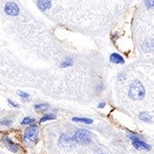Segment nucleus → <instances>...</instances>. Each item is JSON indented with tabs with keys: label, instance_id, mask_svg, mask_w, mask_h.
I'll return each instance as SVG.
<instances>
[{
	"label": "nucleus",
	"instance_id": "obj_21",
	"mask_svg": "<svg viewBox=\"0 0 154 154\" xmlns=\"http://www.w3.org/2000/svg\"><path fill=\"white\" fill-rule=\"evenodd\" d=\"M118 76H119V77H118V79H119L120 81H123V80H124V79L126 78V76H125V75H124L123 74H120V75H119Z\"/></svg>",
	"mask_w": 154,
	"mask_h": 154
},
{
	"label": "nucleus",
	"instance_id": "obj_9",
	"mask_svg": "<svg viewBox=\"0 0 154 154\" xmlns=\"http://www.w3.org/2000/svg\"><path fill=\"white\" fill-rule=\"evenodd\" d=\"M139 117L141 121L146 122H151L152 120V117L151 116L149 115L148 112L146 111H143V112H140V115H139Z\"/></svg>",
	"mask_w": 154,
	"mask_h": 154
},
{
	"label": "nucleus",
	"instance_id": "obj_17",
	"mask_svg": "<svg viewBox=\"0 0 154 154\" xmlns=\"http://www.w3.org/2000/svg\"><path fill=\"white\" fill-rule=\"evenodd\" d=\"M18 95L23 99H29V94H27V93H25V92H22V91H19L18 92Z\"/></svg>",
	"mask_w": 154,
	"mask_h": 154
},
{
	"label": "nucleus",
	"instance_id": "obj_22",
	"mask_svg": "<svg viewBox=\"0 0 154 154\" xmlns=\"http://www.w3.org/2000/svg\"><path fill=\"white\" fill-rule=\"evenodd\" d=\"M105 106V103H100V104L98 105V107L100 108V109H101V108H104Z\"/></svg>",
	"mask_w": 154,
	"mask_h": 154
},
{
	"label": "nucleus",
	"instance_id": "obj_13",
	"mask_svg": "<svg viewBox=\"0 0 154 154\" xmlns=\"http://www.w3.org/2000/svg\"><path fill=\"white\" fill-rule=\"evenodd\" d=\"M72 64H73V60H72L71 58L68 57V58H66L63 62H62L60 66L62 67V68H67V67L71 66Z\"/></svg>",
	"mask_w": 154,
	"mask_h": 154
},
{
	"label": "nucleus",
	"instance_id": "obj_3",
	"mask_svg": "<svg viewBox=\"0 0 154 154\" xmlns=\"http://www.w3.org/2000/svg\"><path fill=\"white\" fill-rule=\"evenodd\" d=\"M74 139L77 143L82 144V145H87L91 142V135L87 129L77 130Z\"/></svg>",
	"mask_w": 154,
	"mask_h": 154
},
{
	"label": "nucleus",
	"instance_id": "obj_23",
	"mask_svg": "<svg viewBox=\"0 0 154 154\" xmlns=\"http://www.w3.org/2000/svg\"><path fill=\"white\" fill-rule=\"evenodd\" d=\"M99 154H103V153H99Z\"/></svg>",
	"mask_w": 154,
	"mask_h": 154
},
{
	"label": "nucleus",
	"instance_id": "obj_1",
	"mask_svg": "<svg viewBox=\"0 0 154 154\" xmlns=\"http://www.w3.org/2000/svg\"><path fill=\"white\" fill-rule=\"evenodd\" d=\"M145 88L139 81H134L128 90V95L134 100H140L145 97Z\"/></svg>",
	"mask_w": 154,
	"mask_h": 154
},
{
	"label": "nucleus",
	"instance_id": "obj_10",
	"mask_svg": "<svg viewBox=\"0 0 154 154\" xmlns=\"http://www.w3.org/2000/svg\"><path fill=\"white\" fill-rule=\"evenodd\" d=\"M72 121L76 122H82V123H85V124H91L94 122L92 119L87 118V117H73Z\"/></svg>",
	"mask_w": 154,
	"mask_h": 154
},
{
	"label": "nucleus",
	"instance_id": "obj_20",
	"mask_svg": "<svg viewBox=\"0 0 154 154\" xmlns=\"http://www.w3.org/2000/svg\"><path fill=\"white\" fill-rule=\"evenodd\" d=\"M8 103H9L12 107H17V108H19V107H20V105H18L17 103H15V102H14L13 100H11V99H8Z\"/></svg>",
	"mask_w": 154,
	"mask_h": 154
},
{
	"label": "nucleus",
	"instance_id": "obj_5",
	"mask_svg": "<svg viewBox=\"0 0 154 154\" xmlns=\"http://www.w3.org/2000/svg\"><path fill=\"white\" fill-rule=\"evenodd\" d=\"M2 141H3V143L5 144V146L6 147L9 149V151H11V152H14V153L18 152V151H19L18 145H17L14 141H12V140H11V138L8 137V136H4V137L2 138Z\"/></svg>",
	"mask_w": 154,
	"mask_h": 154
},
{
	"label": "nucleus",
	"instance_id": "obj_14",
	"mask_svg": "<svg viewBox=\"0 0 154 154\" xmlns=\"http://www.w3.org/2000/svg\"><path fill=\"white\" fill-rule=\"evenodd\" d=\"M34 122H35V120L32 117H25L22 120V124H23V125H32Z\"/></svg>",
	"mask_w": 154,
	"mask_h": 154
},
{
	"label": "nucleus",
	"instance_id": "obj_12",
	"mask_svg": "<svg viewBox=\"0 0 154 154\" xmlns=\"http://www.w3.org/2000/svg\"><path fill=\"white\" fill-rule=\"evenodd\" d=\"M49 105H47V104H38V105H34V109L38 111L47 110V109H49Z\"/></svg>",
	"mask_w": 154,
	"mask_h": 154
},
{
	"label": "nucleus",
	"instance_id": "obj_2",
	"mask_svg": "<svg viewBox=\"0 0 154 154\" xmlns=\"http://www.w3.org/2000/svg\"><path fill=\"white\" fill-rule=\"evenodd\" d=\"M38 128L35 125H31L26 129L24 133V140L28 144V146H33L38 140Z\"/></svg>",
	"mask_w": 154,
	"mask_h": 154
},
{
	"label": "nucleus",
	"instance_id": "obj_11",
	"mask_svg": "<svg viewBox=\"0 0 154 154\" xmlns=\"http://www.w3.org/2000/svg\"><path fill=\"white\" fill-rule=\"evenodd\" d=\"M56 116L54 114H46V115L43 116V117L40 119L39 122H44L45 121H50V120H55Z\"/></svg>",
	"mask_w": 154,
	"mask_h": 154
},
{
	"label": "nucleus",
	"instance_id": "obj_6",
	"mask_svg": "<svg viewBox=\"0 0 154 154\" xmlns=\"http://www.w3.org/2000/svg\"><path fill=\"white\" fill-rule=\"evenodd\" d=\"M133 146H134V148L139 151H150L151 150V146L143 142L142 140L133 141Z\"/></svg>",
	"mask_w": 154,
	"mask_h": 154
},
{
	"label": "nucleus",
	"instance_id": "obj_18",
	"mask_svg": "<svg viewBox=\"0 0 154 154\" xmlns=\"http://www.w3.org/2000/svg\"><path fill=\"white\" fill-rule=\"evenodd\" d=\"M128 138L133 140V141H138V140H141V139L140 137H138L136 135H134V134H128Z\"/></svg>",
	"mask_w": 154,
	"mask_h": 154
},
{
	"label": "nucleus",
	"instance_id": "obj_4",
	"mask_svg": "<svg viewBox=\"0 0 154 154\" xmlns=\"http://www.w3.org/2000/svg\"><path fill=\"white\" fill-rule=\"evenodd\" d=\"M5 11L8 16L11 17H17L20 13V9L16 3L14 2H8L5 7Z\"/></svg>",
	"mask_w": 154,
	"mask_h": 154
},
{
	"label": "nucleus",
	"instance_id": "obj_15",
	"mask_svg": "<svg viewBox=\"0 0 154 154\" xmlns=\"http://www.w3.org/2000/svg\"><path fill=\"white\" fill-rule=\"evenodd\" d=\"M12 123H13V121L11 119H8V118H4V119L0 120V125H3V126L9 127L11 126Z\"/></svg>",
	"mask_w": 154,
	"mask_h": 154
},
{
	"label": "nucleus",
	"instance_id": "obj_16",
	"mask_svg": "<svg viewBox=\"0 0 154 154\" xmlns=\"http://www.w3.org/2000/svg\"><path fill=\"white\" fill-rule=\"evenodd\" d=\"M70 138L69 137L67 134H63V135H62L60 137V144H62V145H65V144L69 143V142H70Z\"/></svg>",
	"mask_w": 154,
	"mask_h": 154
},
{
	"label": "nucleus",
	"instance_id": "obj_19",
	"mask_svg": "<svg viewBox=\"0 0 154 154\" xmlns=\"http://www.w3.org/2000/svg\"><path fill=\"white\" fill-rule=\"evenodd\" d=\"M146 5L147 6V8H149V9L153 8V0H146Z\"/></svg>",
	"mask_w": 154,
	"mask_h": 154
},
{
	"label": "nucleus",
	"instance_id": "obj_7",
	"mask_svg": "<svg viewBox=\"0 0 154 154\" xmlns=\"http://www.w3.org/2000/svg\"><path fill=\"white\" fill-rule=\"evenodd\" d=\"M37 6L42 11H48L51 7V2L50 0H38Z\"/></svg>",
	"mask_w": 154,
	"mask_h": 154
},
{
	"label": "nucleus",
	"instance_id": "obj_8",
	"mask_svg": "<svg viewBox=\"0 0 154 154\" xmlns=\"http://www.w3.org/2000/svg\"><path fill=\"white\" fill-rule=\"evenodd\" d=\"M110 61L116 64H123L125 62L123 57L118 53H112L110 57Z\"/></svg>",
	"mask_w": 154,
	"mask_h": 154
}]
</instances>
